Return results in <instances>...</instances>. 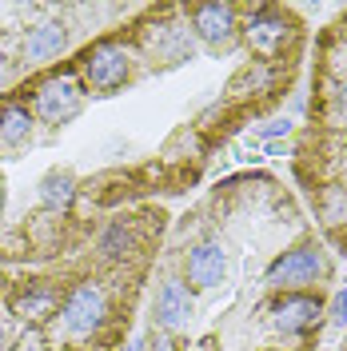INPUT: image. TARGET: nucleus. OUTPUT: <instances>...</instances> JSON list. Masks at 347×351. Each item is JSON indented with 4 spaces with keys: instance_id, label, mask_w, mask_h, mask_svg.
I'll return each instance as SVG.
<instances>
[{
    "instance_id": "f257e3e1",
    "label": "nucleus",
    "mask_w": 347,
    "mask_h": 351,
    "mask_svg": "<svg viewBox=\"0 0 347 351\" xmlns=\"http://www.w3.org/2000/svg\"><path fill=\"white\" fill-rule=\"evenodd\" d=\"M80 68H84V80L96 92H112L132 76V52L120 40H100L84 52Z\"/></svg>"
},
{
    "instance_id": "f03ea898",
    "label": "nucleus",
    "mask_w": 347,
    "mask_h": 351,
    "mask_svg": "<svg viewBox=\"0 0 347 351\" xmlns=\"http://www.w3.org/2000/svg\"><path fill=\"white\" fill-rule=\"evenodd\" d=\"M104 315H108V295H104V287L92 284V280L72 287L64 307H60V319H64V328L72 335H92L104 324Z\"/></svg>"
},
{
    "instance_id": "7ed1b4c3",
    "label": "nucleus",
    "mask_w": 347,
    "mask_h": 351,
    "mask_svg": "<svg viewBox=\"0 0 347 351\" xmlns=\"http://www.w3.org/2000/svg\"><path fill=\"white\" fill-rule=\"evenodd\" d=\"M324 271H327L324 252H320V247H311V243H304V247L283 252L280 260L267 267V284H272V287H291V291H296V287L315 284Z\"/></svg>"
},
{
    "instance_id": "20e7f679",
    "label": "nucleus",
    "mask_w": 347,
    "mask_h": 351,
    "mask_svg": "<svg viewBox=\"0 0 347 351\" xmlns=\"http://www.w3.org/2000/svg\"><path fill=\"white\" fill-rule=\"evenodd\" d=\"M80 104H84V92H80V84L72 76H52V80H44L36 88V112H40V120H48V124L72 120L80 112Z\"/></svg>"
},
{
    "instance_id": "39448f33",
    "label": "nucleus",
    "mask_w": 347,
    "mask_h": 351,
    "mask_svg": "<svg viewBox=\"0 0 347 351\" xmlns=\"http://www.w3.org/2000/svg\"><path fill=\"white\" fill-rule=\"evenodd\" d=\"M320 315H324V307L315 295H304V291H291V295H283L272 304V328L283 331V335H304L320 324Z\"/></svg>"
},
{
    "instance_id": "423d86ee",
    "label": "nucleus",
    "mask_w": 347,
    "mask_h": 351,
    "mask_svg": "<svg viewBox=\"0 0 347 351\" xmlns=\"http://www.w3.org/2000/svg\"><path fill=\"white\" fill-rule=\"evenodd\" d=\"M192 28L208 48H228L236 40V8L232 4H195Z\"/></svg>"
},
{
    "instance_id": "0eeeda50",
    "label": "nucleus",
    "mask_w": 347,
    "mask_h": 351,
    "mask_svg": "<svg viewBox=\"0 0 347 351\" xmlns=\"http://www.w3.org/2000/svg\"><path fill=\"white\" fill-rule=\"evenodd\" d=\"M243 40H248L252 52H260V56H276L283 48V40H287V21H283L276 8H256L248 16Z\"/></svg>"
},
{
    "instance_id": "6e6552de",
    "label": "nucleus",
    "mask_w": 347,
    "mask_h": 351,
    "mask_svg": "<svg viewBox=\"0 0 347 351\" xmlns=\"http://www.w3.org/2000/svg\"><path fill=\"white\" fill-rule=\"evenodd\" d=\"M144 44H148V52L156 60L180 64V60L192 56V28H184V24H152V28H144Z\"/></svg>"
},
{
    "instance_id": "1a4fd4ad",
    "label": "nucleus",
    "mask_w": 347,
    "mask_h": 351,
    "mask_svg": "<svg viewBox=\"0 0 347 351\" xmlns=\"http://www.w3.org/2000/svg\"><path fill=\"white\" fill-rule=\"evenodd\" d=\"M156 319L164 331H180L192 319V291L184 280H164L156 291Z\"/></svg>"
},
{
    "instance_id": "9d476101",
    "label": "nucleus",
    "mask_w": 347,
    "mask_h": 351,
    "mask_svg": "<svg viewBox=\"0 0 347 351\" xmlns=\"http://www.w3.org/2000/svg\"><path fill=\"white\" fill-rule=\"evenodd\" d=\"M228 271V256H224V243L219 240H204L188 252V280L195 287H216Z\"/></svg>"
},
{
    "instance_id": "9b49d317",
    "label": "nucleus",
    "mask_w": 347,
    "mask_h": 351,
    "mask_svg": "<svg viewBox=\"0 0 347 351\" xmlns=\"http://www.w3.org/2000/svg\"><path fill=\"white\" fill-rule=\"evenodd\" d=\"M68 44V32L60 21H40L36 28H28L24 36V60L28 64H44L52 56H60V48Z\"/></svg>"
},
{
    "instance_id": "f8f14e48",
    "label": "nucleus",
    "mask_w": 347,
    "mask_h": 351,
    "mask_svg": "<svg viewBox=\"0 0 347 351\" xmlns=\"http://www.w3.org/2000/svg\"><path fill=\"white\" fill-rule=\"evenodd\" d=\"M72 199H76V180H72V172H48L40 180V204L48 212H64Z\"/></svg>"
},
{
    "instance_id": "ddd939ff",
    "label": "nucleus",
    "mask_w": 347,
    "mask_h": 351,
    "mask_svg": "<svg viewBox=\"0 0 347 351\" xmlns=\"http://www.w3.org/2000/svg\"><path fill=\"white\" fill-rule=\"evenodd\" d=\"M28 136H32V116H28V108L8 104V108L0 112V148H21Z\"/></svg>"
},
{
    "instance_id": "4468645a",
    "label": "nucleus",
    "mask_w": 347,
    "mask_h": 351,
    "mask_svg": "<svg viewBox=\"0 0 347 351\" xmlns=\"http://www.w3.org/2000/svg\"><path fill=\"white\" fill-rule=\"evenodd\" d=\"M320 212H324L327 223H344V219H347V188H344V184L327 188L324 196H320Z\"/></svg>"
},
{
    "instance_id": "2eb2a0df",
    "label": "nucleus",
    "mask_w": 347,
    "mask_h": 351,
    "mask_svg": "<svg viewBox=\"0 0 347 351\" xmlns=\"http://www.w3.org/2000/svg\"><path fill=\"white\" fill-rule=\"evenodd\" d=\"M48 307H52V291H48V287H40V291H24L21 300H16V311H21L24 319H40Z\"/></svg>"
},
{
    "instance_id": "dca6fc26",
    "label": "nucleus",
    "mask_w": 347,
    "mask_h": 351,
    "mask_svg": "<svg viewBox=\"0 0 347 351\" xmlns=\"http://www.w3.org/2000/svg\"><path fill=\"white\" fill-rule=\"evenodd\" d=\"M128 247H132V236L124 228H112L108 240H104V256H108V260H120V256H128Z\"/></svg>"
},
{
    "instance_id": "f3484780",
    "label": "nucleus",
    "mask_w": 347,
    "mask_h": 351,
    "mask_svg": "<svg viewBox=\"0 0 347 351\" xmlns=\"http://www.w3.org/2000/svg\"><path fill=\"white\" fill-rule=\"evenodd\" d=\"M267 76H272V72H267V68H256V72H243V76H239L236 80V92L239 88H267Z\"/></svg>"
},
{
    "instance_id": "a211bd4d",
    "label": "nucleus",
    "mask_w": 347,
    "mask_h": 351,
    "mask_svg": "<svg viewBox=\"0 0 347 351\" xmlns=\"http://www.w3.org/2000/svg\"><path fill=\"white\" fill-rule=\"evenodd\" d=\"M327 315H331V324H335V328H347V287L331 300V311H327Z\"/></svg>"
},
{
    "instance_id": "6ab92c4d",
    "label": "nucleus",
    "mask_w": 347,
    "mask_h": 351,
    "mask_svg": "<svg viewBox=\"0 0 347 351\" xmlns=\"http://www.w3.org/2000/svg\"><path fill=\"white\" fill-rule=\"evenodd\" d=\"M287 132H291V124H287V120H272L267 128H260V136H267V140H272V136H287Z\"/></svg>"
},
{
    "instance_id": "aec40b11",
    "label": "nucleus",
    "mask_w": 347,
    "mask_h": 351,
    "mask_svg": "<svg viewBox=\"0 0 347 351\" xmlns=\"http://www.w3.org/2000/svg\"><path fill=\"white\" fill-rule=\"evenodd\" d=\"M335 112L347 120V80H339V84H335Z\"/></svg>"
},
{
    "instance_id": "412c9836",
    "label": "nucleus",
    "mask_w": 347,
    "mask_h": 351,
    "mask_svg": "<svg viewBox=\"0 0 347 351\" xmlns=\"http://www.w3.org/2000/svg\"><path fill=\"white\" fill-rule=\"evenodd\" d=\"M152 351H172V343H168V339H156V343H152Z\"/></svg>"
},
{
    "instance_id": "4be33fe9",
    "label": "nucleus",
    "mask_w": 347,
    "mask_h": 351,
    "mask_svg": "<svg viewBox=\"0 0 347 351\" xmlns=\"http://www.w3.org/2000/svg\"><path fill=\"white\" fill-rule=\"evenodd\" d=\"M0 208H4V184H0Z\"/></svg>"
},
{
    "instance_id": "5701e85b",
    "label": "nucleus",
    "mask_w": 347,
    "mask_h": 351,
    "mask_svg": "<svg viewBox=\"0 0 347 351\" xmlns=\"http://www.w3.org/2000/svg\"><path fill=\"white\" fill-rule=\"evenodd\" d=\"M0 351H4V331H0Z\"/></svg>"
},
{
    "instance_id": "b1692460",
    "label": "nucleus",
    "mask_w": 347,
    "mask_h": 351,
    "mask_svg": "<svg viewBox=\"0 0 347 351\" xmlns=\"http://www.w3.org/2000/svg\"><path fill=\"white\" fill-rule=\"evenodd\" d=\"M344 188H347V168H344Z\"/></svg>"
},
{
    "instance_id": "393cba45",
    "label": "nucleus",
    "mask_w": 347,
    "mask_h": 351,
    "mask_svg": "<svg viewBox=\"0 0 347 351\" xmlns=\"http://www.w3.org/2000/svg\"><path fill=\"white\" fill-rule=\"evenodd\" d=\"M132 351H144V348H132Z\"/></svg>"
}]
</instances>
